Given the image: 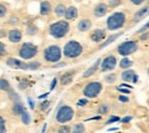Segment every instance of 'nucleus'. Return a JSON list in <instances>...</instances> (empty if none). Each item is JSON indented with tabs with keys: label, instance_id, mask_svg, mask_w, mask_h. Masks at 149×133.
I'll return each instance as SVG.
<instances>
[{
	"label": "nucleus",
	"instance_id": "1",
	"mask_svg": "<svg viewBox=\"0 0 149 133\" xmlns=\"http://www.w3.org/2000/svg\"><path fill=\"white\" fill-rule=\"evenodd\" d=\"M70 31V23L68 19H61L52 23L48 26V33L55 39L64 38Z\"/></svg>",
	"mask_w": 149,
	"mask_h": 133
},
{
	"label": "nucleus",
	"instance_id": "2",
	"mask_svg": "<svg viewBox=\"0 0 149 133\" xmlns=\"http://www.w3.org/2000/svg\"><path fill=\"white\" fill-rule=\"evenodd\" d=\"M84 52L83 45L77 40H69L63 47V55L67 58L79 57Z\"/></svg>",
	"mask_w": 149,
	"mask_h": 133
},
{
	"label": "nucleus",
	"instance_id": "3",
	"mask_svg": "<svg viewBox=\"0 0 149 133\" xmlns=\"http://www.w3.org/2000/svg\"><path fill=\"white\" fill-rule=\"evenodd\" d=\"M125 21H126V16L124 13L122 12H116L111 14L108 19H107V29L109 31H116V30H119L122 29L124 25H125Z\"/></svg>",
	"mask_w": 149,
	"mask_h": 133
},
{
	"label": "nucleus",
	"instance_id": "4",
	"mask_svg": "<svg viewBox=\"0 0 149 133\" xmlns=\"http://www.w3.org/2000/svg\"><path fill=\"white\" fill-rule=\"evenodd\" d=\"M42 57L48 63H56V62L61 61L62 49H61V47L58 45H49L44 49Z\"/></svg>",
	"mask_w": 149,
	"mask_h": 133
},
{
	"label": "nucleus",
	"instance_id": "5",
	"mask_svg": "<svg viewBox=\"0 0 149 133\" xmlns=\"http://www.w3.org/2000/svg\"><path fill=\"white\" fill-rule=\"evenodd\" d=\"M17 53L22 60H31L38 54V46L32 42H23Z\"/></svg>",
	"mask_w": 149,
	"mask_h": 133
},
{
	"label": "nucleus",
	"instance_id": "6",
	"mask_svg": "<svg viewBox=\"0 0 149 133\" xmlns=\"http://www.w3.org/2000/svg\"><path fill=\"white\" fill-rule=\"evenodd\" d=\"M74 116V110L70 106H62L58 108L55 115V120L60 124H64L71 122Z\"/></svg>",
	"mask_w": 149,
	"mask_h": 133
},
{
	"label": "nucleus",
	"instance_id": "7",
	"mask_svg": "<svg viewBox=\"0 0 149 133\" xmlns=\"http://www.w3.org/2000/svg\"><path fill=\"white\" fill-rule=\"evenodd\" d=\"M102 90H103L102 83L96 81V80L95 81H90L88 84L85 85V87L83 90V94L87 99H95L102 92Z\"/></svg>",
	"mask_w": 149,
	"mask_h": 133
},
{
	"label": "nucleus",
	"instance_id": "8",
	"mask_svg": "<svg viewBox=\"0 0 149 133\" xmlns=\"http://www.w3.org/2000/svg\"><path fill=\"white\" fill-rule=\"evenodd\" d=\"M136 51H138V41L135 40L124 41L117 47V53L122 56H129Z\"/></svg>",
	"mask_w": 149,
	"mask_h": 133
},
{
	"label": "nucleus",
	"instance_id": "9",
	"mask_svg": "<svg viewBox=\"0 0 149 133\" xmlns=\"http://www.w3.org/2000/svg\"><path fill=\"white\" fill-rule=\"evenodd\" d=\"M117 64V58L115 55H108L103 60H101V64H100V70L101 72H107V71H112L116 68Z\"/></svg>",
	"mask_w": 149,
	"mask_h": 133
},
{
	"label": "nucleus",
	"instance_id": "10",
	"mask_svg": "<svg viewBox=\"0 0 149 133\" xmlns=\"http://www.w3.org/2000/svg\"><path fill=\"white\" fill-rule=\"evenodd\" d=\"M6 64L13 69H19V70H29L28 62H24L22 60L15 58V57H8L6 60Z\"/></svg>",
	"mask_w": 149,
	"mask_h": 133
},
{
	"label": "nucleus",
	"instance_id": "11",
	"mask_svg": "<svg viewBox=\"0 0 149 133\" xmlns=\"http://www.w3.org/2000/svg\"><path fill=\"white\" fill-rule=\"evenodd\" d=\"M22 37H23V33L19 29H10L9 31H7V38L13 44H19L22 40Z\"/></svg>",
	"mask_w": 149,
	"mask_h": 133
},
{
	"label": "nucleus",
	"instance_id": "12",
	"mask_svg": "<svg viewBox=\"0 0 149 133\" xmlns=\"http://www.w3.org/2000/svg\"><path fill=\"white\" fill-rule=\"evenodd\" d=\"M108 9H109L108 3L100 2V3L95 5V7L93 8V15L95 17H103V16L107 14Z\"/></svg>",
	"mask_w": 149,
	"mask_h": 133
},
{
	"label": "nucleus",
	"instance_id": "13",
	"mask_svg": "<svg viewBox=\"0 0 149 133\" xmlns=\"http://www.w3.org/2000/svg\"><path fill=\"white\" fill-rule=\"evenodd\" d=\"M106 37H107V32L104 29H95L90 35V38L93 42H101Z\"/></svg>",
	"mask_w": 149,
	"mask_h": 133
},
{
	"label": "nucleus",
	"instance_id": "14",
	"mask_svg": "<svg viewBox=\"0 0 149 133\" xmlns=\"http://www.w3.org/2000/svg\"><path fill=\"white\" fill-rule=\"evenodd\" d=\"M100 64H101V58H97V60H96V62L94 63L92 67H90L88 69H86V70L84 71V74L81 75V78H88V77L93 76L94 74L97 71V69H99Z\"/></svg>",
	"mask_w": 149,
	"mask_h": 133
},
{
	"label": "nucleus",
	"instance_id": "15",
	"mask_svg": "<svg viewBox=\"0 0 149 133\" xmlns=\"http://www.w3.org/2000/svg\"><path fill=\"white\" fill-rule=\"evenodd\" d=\"M92 24H93V23H92V21L90 19H83L78 22L77 29H78L79 31H81V32H86V31L91 30Z\"/></svg>",
	"mask_w": 149,
	"mask_h": 133
},
{
	"label": "nucleus",
	"instance_id": "16",
	"mask_svg": "<svg viewBox=\"0 0 149 133\" xmlns=\"http://www.w3.org/2000/svg\"><path fill=\"white\" fill-rule=\"evenodd\" d=\"M52 12V3L48 0H44L40 2V15L46 16Z\"/></svg>",
	"mask_w": 149,
	"mask_h": 133
},
{
	"label": "nucleus",
	"instance_id": "17",
	"mask_svg": "<svg viewBox=\"0 0 149 133\" xmlns=\"http://www.w3.org/2000/svg\"><path fill=\"white\" fill-rule=\"evenodd\" d=\"M78 16V9L74 7V6H70L67 8L65 10V14H64V17L68 21H72V19H77Z\"/></svg>",
	"mask_w": 149,
	"mask_h": 133
},
{
	"label": "nucleus",
	"instance_id": "18",
	"mask_svg": "<svg viewBox=\"0 0 149 133\" xmlns=\"http://www.w3.org/2000/svg\"><path fill=\"white\" fill-rule=\"evenodd\" d=\"M74 74H76V71H67V72H64L62 76H61V84L62 85H69L72 80H74Z\"/></svg>",
	"mask_w": 149,
	"mask_h": 133
},
{
	"label": "nucleus",
	"instance_id": "19",
	"mask_svg": "<svg viewBox=\"0 0 149 133\" xmlns=\"http://www.w3.org/2000/svg\"><path fill=\"white\" fill-rule=\"evenodd\" d=\"M123 35V32H119V33H113V35H110L108 38L106 39V41H103V42H101V45H100V49H102V48H104V47H107L108 45H110L112 44L115 40H117V39L119 38L120 36Z\"/></svg>",
	"mask_w": 149,
	"mask_h": 133
},
{
	"label": "nucleus",
	"instance_id": "20",
	"mask_svg": "<svg viewBox=\"0 0 149 133\" xmlns=\"http://www.w3.org/2000/svg\"><path fill=\"white\" fill-rule=\"evenodd\" d=\"M147 15H149V6H145V7H142L141 9H139V10L135 13V15H134V21L138 22V21H140L141 19L146 17Z\"/></svg>",
	"mask_w": 149,
	"mask_h": 133
},
{
	"label": "nucleus",
	"instance_id": "21",
	"mask_svg": "<svg viewBox=\"0 0 149 133\" xmlns=\"http://www.w3.org/2000/svg\"><path fill=\"white\" fill-rule=\"evenodd\" d=\"M25 110L24 108V104L21 102V101H17V102H13V107H12V113L15 115V116H19L23 111Z\"/></svg>",
	"mask_w": 149,
	"mask_h": 133
},
{
	"label": "nucleus",
	"instance_id": "22",
	"mask_svg": "<svg viewBox=\"0 0 149 133\" xmlns=\"http://www.w3.org/2000/svg\"><path fill=\"white\" fill-rule=\"evenodd\" d=\"M134 75H135V71H134V70L125 69V70L122 72V79H123L124 81H132Z\"/></svg>",
	"mask_w": 149,
	"mask_h": 133
},
{
	"label": "nucleus",
	"instance_id": "23",
	"mask_svg": "<svg viewBox=\"0 0 149 133\" xmlns=\"http://www.w3.org/2000/svg\"><path fill=\"white\" fill-rule=\"evenodd\" d=\"M65 10H67V7L64 6V3H57V5L55 6V8H54L55 16H57V17H62V16H64Z\"/></svg>",
	"mask_w": 149,
	"mask_h": 133
},
{
	"label": "nucleus",
	"instance_id": "24",
	"mask_svg": "<svg viewBox=\"0 0 149 133\" xmlns=\"http://www.w3.org/2000/svg\"><path fill=\"white\" fill-rule=\"evenodd\" d=\"M132 65H133V62H132L127 56H124L120 60V62H119V67H120L122 69H129Z\"/></svg>",
	"mask_w": 149,
	"mask_h": 133
},
{
	"label": "nucleus",
	"instance_id": "25",
	"mask_svg": "<svg viewBox=\"0 0 149 133\" xmlns=\"http://www.w3.org/2000/svg\"><path fill=\"white\" fill-rule=\"evenodd\" d=\"M10 88H12V86H10L9 81L6 78H0V91L8 92Z\"/></svg>",
	"mask_w": 149,
	"mask_h": 133
},
{
	"label": "nucleus",
	"instance_id": "26",
	"mask_svg": "<svg viewBox=\"0 0 149 133\" xmlns=\"http://www.w3.org/2000/svg\"><path fill=\"white\" fill-rule=\"evenodd\" d=\"M86 131V129H85V126H84V124L83 123H77V124H74V126H72V129H71V132L72 133H83Z\"/></svg>",
	"mask_w": 149,
	"mask_h": 133
},
{
	"label": "nucleus",
	"instance_id": "27",
	"mask_svg": "<svg viewBox=\"0 0 149 133\" xmlns=\"http://www.w3.org/2000/svg\"><path fill=\"white\" fill-rule=\"evenodd\" d=\"M21 116V122L24 124V125H28V124H30V120H31V117H30V115L29 113L26 111V110H24L22 114L19 115Z\"/></svg>",
	"mask_w": 149,
	"mask_h": 133
},
{
	"label": "nucleus",
	"instance_id": "28",
	"mask_svg": "<svg viewBox=\"0 0 149 133\" xmlns=\"http://www.w3.org/2000/svg\"><path fill=\"white\" fill-rule=\"evenodd\" d=\"M109 110H110V107H109V104L108 103H102L100 107H99V109H97V113L100 115H106L109 113Z\"/></svg>",
	"mask_w": 149,
	"mask_h": 133
},
{
	"label": "nucleus",
	"instance_id": "29",
	"mask_svg": "<svg viewBox=\"0 0 149 133\" xmlns=\"http://www.w3.org/2000/svg\"><path fill=\"white\" fill-rule=\"evenodd\" d=\"M40 67H41V63L39 61H30V62H28L29 70H38V69H40Z\"/></svg>",
	"mask_w": 149,
	"mask_h": 133
},
{
	"label": "nucleus",
	"instance_id": "30",
	"mask_svg": "<svg viewBox=\"0 0 149 133\" xmlns=\"http://www.w3.org/2000/svg\"><path fill=\"white\" fill-rule=\"evenodd\" d=\"M7 93H8V95H9V99H10L13 102H17V101H21V100H19V94H17V93H16V92H15L13 88H10V90H9Z\"/></svg>",
	"mask_w": 149,
	"mask_h": 133
},
{
	"label": "nucleus",
	"instance_id": "31",
	"mask_svg": "<svg viewBox=\"0 0 149 133\" xmlns=\"http://www.w3.org/2000/svg\"><path fill=\"white\" fill-rule=\"evenodd\" d=\"M7 13H8L7 5H6V3H3V2H0V19L6 17Z\"/></svg>",
	"mask_w": 149,
	"mask_h": 133
},
{
	"label": "nucleus",
	"instance_id": "32",
	"mask_svg": "<svg viewBox=\"0 0 149 133\" xmlns=\"http://www.w3.org/2000/svg\"><path fill=\"white\" fill-rule=\"evenodd\" d=\"M116 79H117V75H115V74H109V75L104 76V78H103V80H104L107 84H112V83H115Z\"/></svg>",
	"mask_w": 149,
	"mask_h": 133
},
{
	"label": "nucleus",
	"instance_id": "33",
	"mask_svg": "<svg viewBox=\"0 0 149 133\" xmlns=\"http://www.w3.org/2000/svg\"><path fill=\"white\" fill-rule=\"evenodd\" d=\"M38 31V29L33 25V24H31V25H29L28 28H26V35H29V36H33V35H36Z\"/></svg>",
	"mask_w": 149,
	"mask_h": 133
},
{
	"label": "nucleus",
	"instance_id": "34",
	"mask_svg": "<svg viewBox=\"0 0 149 133\" xmlns=\"http://www.w3.org/2000/svg\"><path fill=\"white\" fill-rule=\"evenodd\" d=\"M7 131V126H6V119L0 115V133H5Z\"/></svg>",
	"mask_w": 149,
	"mask_h": 133
},
{
	"label": "nucleus",
	"instance_id": "35",
	"mask_svg": "<svg viewBox=\"0 0 149 133\" xmlns=\"http://www.w3.org/2000/svg\"><path fill=\"white\" fill-rule=\"evenodd\" d=\"M29 85H30V81H29L28 79H23L22 81L19 83V88L22 90V91H24V90H26V88L29 87Z\"/></svg>",
	"mask_w": 149,
	"mask_h": 133
},
{
	"label": "nucleus",
	"instance_id": "36",
	"mask_svg": "<svg viewBox=\"0 0 149 133\" xmlns=\"http://www.w3.org/2000/svg\"><path fill=\"white\" fill-rule=\"evenodd\" d=\"M8 54V51H7V46L2 42V41H0V57L2 56H6Z\"/></svg>",
	"mask_w": 149,
	"mask_h": 133
},
{
	"label": "nucleus",
	"instance_id": "37",
	"mask_svg": "<svg viewBox=\"0 0 149 133\" xmlns=\"http://www.w3.org/2000/svg\"><path fill=\"white\" fill-rule=\"evenodd\" d=\"M120 5H122V0H109V2H108L109 8H116Z\"/></svg>",
	"mask_w": 149,
	"mask_h": 133
},
{
	"label": "nucleus",
	"instance_id": "38",
	"mask_svg": "<svg viewBox=\"0 0 149 133\" xmlns=\"http://www.w3.org/2000/svg\"><path fill=\"white\" fill-rule=\"evenodd\" d=\"M58 132L60 133H69V132H71V127L68 126V125H62V126L58 129Z\"/></svg>",
	"mask_w": 149,
	"mask_h": 133
},
{
	"label": "nucleus",
	"instance_id": "39",
	"mask_svg": "<svg viewBox=\"0 0 149 133\" xmlns=\"http://www.w3.org/2000/svg\"><path fill=\"white\" fill-rule=\"evenodd\" d=\"M49 104H51V101L46 100V101H44L42 103H40V106H39V109H40V110H46V109L49 107Z\"/></svg>",
	"mask_w": 149,
	"mask_h": 133
},
{
	"label": "nucleus",
	"instance_id": "40",
	"mask_svg": "<svg viewBox=\"0 0 149 133\" xmlns=\"http://www.w3.org/2000/svg\"><path fill=\"white\" fill-rule=\"evenodd\" d=\"M87 103H88V99L85 97V99H80V100L77 102V106H78V107H85Z\"/></svg>",
	"mask_w": 149,
	"mask_h": 133
},
{
	"label": "nucleus",
	"instance_id": "41",
	"mask_svg": "<svg viewBox=\"0 0 149 133\" xmlns=\"http://www.w3.org/2000/svg\"><path fill=\"white\" fill-rule=\"evenodd\" d=\"M118 120H120V118L118 117V116H111L108 120H107V123L106 124H111V123H115V122H118Z\"/></svg>",
	"mask_w": 149,
	"mask_h": 133
},
{
	"label": "nucleus",
	"instance_id": "42",
	"mask_svg": "<svg viewBox=\"0 0 149 133\" xmlns=\"http://www.w3.org/2000/svg\"><path fill=\"white\" fill-rule=\"evenodd\" d=\"M17 23H19V19L15 16H10V19L7 21V24H17Z\"/></svg>",
	"mask_w": 149,
	"mask_h": 133
},
{
	"label": "nucleus",
	"instance_id": "43",
	"mask_svg": "<svg viewBox=\"0 0 149 133\" xmlns=\"http://www.w3.org/2000/svg\"><path fill=\"white\" fill-rule=\"evenodd\" d=\"M117 91H119V92H122V93H124V94H130L131 93L130 88H122V86L117 87Z\"/></svg>",
	"mask_w": 149,
	"mask_h": 133
},
{
	"label": "nucleus",
	"instance_id": "44",
	"mask_svg": "<svg viewBox=\"0 0 149 133\" xmlns=\"http://www.w3.org/2000/svg\"><path fill=\"white\" fill-rule=\"evenodd\" d=\"M118 100H119L120 102H129V101H130V97L126 96V95H119V96H118Z\"/></svg>",
	"mask_w": 149,
	"mask_h": 133
},
{
	"label": "nucleus",
	"instance_id": "45",
	"mask_svg": "<svg viewBox=\"0 0 149 133\" xmlns=\"http://www.w3.org/2000/svg\"><path fill=\"white\" fill-rule=\"evenodd\" d=\"M131 3H133L134 6H140L141 3H143L146 0H130Z\"/></svg>",
	"mask_w": 149,
	"mask_h": 133
},
{
	"label": "nucleus",
	"instance_id": "46",
	"mask_svg": "<svg viewBox=\"0 0 149 133\" xmlns=\"http://www.w3.org/2000/svg\"><path fill=\"white\" fill-rule=\"evenodd\" d=\"M56 84H57V78H53V80H52V83H51V86H49L51 91H53V90L55 88Z\"/></svg>",
	"mask_w": 149,
	"mask_h": 133
},
{
	"label": "nucleus",
	"instance_id": "47",
	"mask_svg": "<svg viewBox=\"0 0 149 133\" xmlns=\"http://www.w3.org/2000/svg\"><path fill=\"white\" fill-rule=\"evenodd\" d=\"M67 65V63L65 62H56V64H54L53 65V68H62V67H65Z\"/></svg>",
	"mask_w": 149,
	"mask_h": 133
},
{
	"label": "nucleus",
	"instance_id": "48",
	"mask_svg": "<svg viewBox=\"0 0 149 133\" xmlns=\"http://www.w3.org/2000/svg\"><path fill=\"white\" fill-rule=\"evenodd\" d=\"M147 29H149V22L147 23V24H145V25H143V26H142L138 32H139V33H142V32H143V31H146Z\"/></svg>",
	"mask_w": 149,
	"mask_h": 133
},
{
	"label": "nucleus",
	"instance_id": "49",
	"mask_svg": "<svg viewBox=\"0 0 149 133\" xmlns=\"http://www.w3.org/2000/svg\"><path fill=\"white\" fill-rule=\"evenodd\" d=\"M28 102H29V106H30V108L33 110V109H35V102H33V100H32L31 97H29V99H28Z\"/></svg>",
	"mask_w": 149,
	"mask_h": 133
},
{
	"label": "nucleus",
	"instance_id": "50",
	"mask_svg": "<svg viewBox=\"0 0 149 133\" xmlns=\"http://www.w3.org/2000/svg\"><path fill=\"white\" fill-rule=\"evenodd\" d=\"M7 37V31L5 29H0V38H5Z\"/></svg>",
	"mask_w": 149,
	"mask_h": 133
},
{
	"label": "nucleus",
	"instance_id": "51",
	"mask_svg": "<svg viewBox=\"0 0 149 133\" xmlns=\"http://www.w3.org/2000/svg\"><path fill=\"white\" fill-rule=\"evenodd\" d=\"M120 120H122L123 123H129L130 120H132V117H131V116H127V117H124V118L120 119Z\"/></svg>",
	"mask_w": 149,
	"mask_h": 133
},
{
	"label": "nucleus",
	"instance_id": "52",
	"mask_svg": "<svg viewBox=\"0 0 149 133\" xmlns=\"http://www.w3.org/2000/svg\"><path fill=\"white\" fill-rule=\"evenodd\" d=\"M138 78H139V76L135 74V75H134V77H133V80H132V81H133V83H138V80H139Z\"/></svg>",
	"mask_w": 149,
	"mask_h": 133
},
{
	"label": "nucleus",
	"instance_id": "53",
	"mask_svg": "<svg viewBox=\"0 0 149 133\" xmlns=\"http://www.w3.org/2000/svg\"><path fill=\"white\" fill-rule=\"evenodd\" d=\"M47 95H48V93H46V94H41V95H39L38 97H39V99H45V97H46Z\"/></svg>",
	"mask_w": 149,
	"mask_h": 133
},
{
	"label": "nucleus",
	"instance_id": "54",
	"mask_svg": "<svg viewBox=\"0 0 149 133\" xmlns=\"http://www.w3.org/2000/svg\"><path fill=\"white\" fill-rule=\"evenodd\" d=\"M148 38V33H146V35H142L141 36V39H147Z\"/></svg>",
	"mask_w": 149,
	"mask_h": 133
},
{
	"label": "nucleus",
	"instance_id": "55",
	"mask_svg": "<svg viewBox=\"0 0 149 133\" xmlns=\"http://www.w3.org/2000/svg\"><path fill=\"white\" fill-rule=\"evenodd\" d=\"M45 130H46V124L44 125V127H42V130H41V132H45Z\"/></svg>",
	"mask_w": 149,
	"mask_h": 133
},
{
	"label": "nucleus",
	"instance_id": "56",
	"mask_svg": "<svg viewBox=\"0 0 149 133\" xmlns=\"http://www.w3.org/2000/svg\"><path fill=\"white\" fill-rule=\"evenodd\" d=\"M148 75H149V69H148Z\"/></svg>",
	"mask_w": 149,
	"mask_h": 133
}]
</instances>
